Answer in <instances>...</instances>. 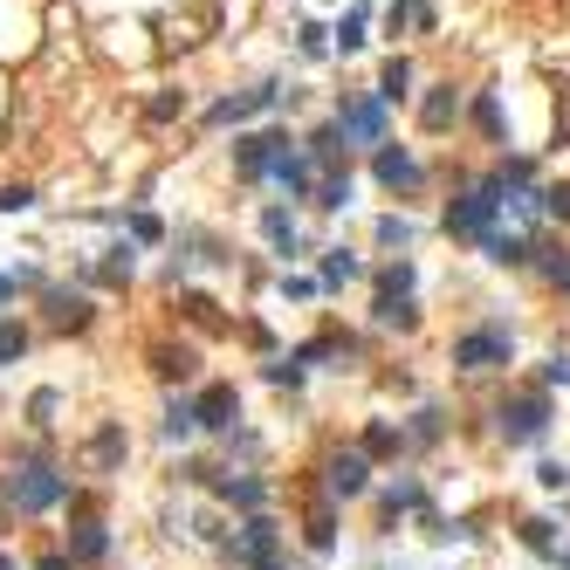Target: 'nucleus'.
<instances>
[{"label": "nucleus", "mask_w": 570, "mask_h": 570, "mask_svg": "<svg viewBox=\"0 0 570 570\" xmlns=\"http://www.w3.org/2000/svg\"><path fill=\"white\" fill-rule=\"evenodd\" d=\"M495 214H502V179H495V186L460 193V200L447 206V235H460V241H495V235H488Z\"/></svg>", "instance_id": "f257e3e1"}, {"label": "nucleus", "mask_w": 570, "mask_h": 570, "mask_svg": "<svg viewBox=\"0 0 570 570\" xmlns=\"http://www.w3.org/2000/svg\"><path fill=\"white\" fill-rule=\"evenodd\" d=\"M8 502H14V509H29V515L56 509V502H62V475L48 468V460H21V468L8 475Z\"/></svg>", "instance_id": "f03ea898"}, {"label": "nucleus", "mask_w": 570, "mask_h": 570, "mask_svg": "<svg viewBox=\"0 0 570 570\" xmlns=\"http://www.w3.org/2000/svg\"><path fill=\"white\" fill-rule=\"evenodd\" d=\"M454 365L460 372H495V365H509V330H468V337H454Z\"/></svg>", "instance_id": "7ed1b4c3"}, {"label": "nucleus", "mask_w": 570, "mask_h": 570, "mask_svg": "<svg viewBox=\"0 0 570 570\" xmlns=\"http://www.w3.org/2000/svg\"><path fill=\"white\" fill-rule=\"evenodd\" d=\"M543 426H550V399H543V392H523V399L502 406V440H515V447L543 440Z\"/></svg>", "instance_id": "20e7f679"}, {"label": "nucleus", "mask_w": 570, "mask_h": 570, "mask_svg": "<svg viewBox=\"0 0 570 570\" xmlns=\"http://www.w3.org/2000/svg\"><path fill=\"white\" fill-rule=\"evenodd\" d=\"M235 557H241L248 570H282V543H275V523H269V515H248V523H241Z\"/></svg>", "instance_id": "39448f33"}, {"label": "nucleus", "mask_w": 570, "mask_h": 570, "mask_svg": "<svg viewBox=\"0 0 570 570\" xmlns=\"http://www.w3.org/2000/svg\"><path fill=\"white\" fill-rule=\"evenodd\" d=\"M365 481H372L365 447H344V454L323 460V488H330V495H365Z\"/></svg>", "instance_id": "423d86ee"}, {"label": "nucleus", "mask_w": 570, "mask_h": 570, "mask_svg": "<svg viewBox=\"0 0 570 570\" xmlns=\"http://www.w3.org/2000/svg\"><path fill=\"white\" fill-rule=\"evenodd\" d=\"M337 132H344V138H357V145H385V103H378V96H357V103H344Z\"/></svg>", "instance_id": "0eeeda50"}, {"label": "nucleus", "mask_w": 570, "mask_h": 570, "mask_svg": "<svg viewBox=\"0 0 570 570\" xmlns=\"http://www.w3.org/2000/svg\"><path fill=\"white\" fill-rule=\"evenodd\" d=\"M193 426H235V385H206L200 406H193Z\"/></svg>", "instance_id": "6e6552de"}, {"label": "nucleus", "mask_w": 570, "mask_h": 570, "mask_svg": "<svg viewBox=\"0 0 570 570\" xmlns=\"http://www.w3.org/2000/svg\"><path fill=\"white\" fill-rule=\"evenodd\" d=\"M378 179H385L392 193H412V186H420V159L399 151V145H385V151H378Z\"/></svg>", "instance_id": "1a4fd4ad"}, {"label": "nucleus", "mask_w": 570, "mask_h": 570, "mask_svg": "<svg viewBox=\"0 0 570 570\" xmlns=\"http://www.w3.org/2000/svg\"><path fill=\"white\" fill-rule=\"evenodd\" d=\"M262 103H275V90H241V96H227V103H214L206 111V124H241V117H254Z\"/></svg>", "instance_id": "9d476101"}, {"label": "nucleus", "mask_w": 570, "mask_h": 570, "mask_svg": "<svg viewBox=\"0 0 570 570\" xmlns=\"http://www.w3.org/2000/svg\"><path fill=\"white\" fill-rule=\"evenodd\" d=\"M103 550H111V536H103L96 515H83V523H76V536H69V557H76V563H96Z\"/></svg>", "instance_id": "9b49d317"}, {"label": "nucleus", "mask_w": 570, "mask_h": 570, "mask_svg": "<svg viewBox=\"0 0 570 570\" xmlns=\"http://www.w3.org/2000/svg\"><path fill=\"white\" fill-rule=\"evenodd\" d=\"M454 111H460V96H454V83H440L426 103H420V124H426V132H447V124H454Z\"/></svg>", "instance_id": "f8f14e48"}, {"label": "nucleus", "mask_w": 570, "mask_h": 570, "mask_svg": "<svg viewBox=\"0 0 570 570\" xmlns=\"http://www.w3.org/2000/svg\"><path fill=\"white\" fill-rule=\"evenodd\" d=\"M48 323H56V330H83L90 323V303L83 296H48Z\"/></svg>", "instance_id": "ddd939ff"}, {"label": "nucleus", "mask_w": 570, "mask_h": 570, "mask_svg": "<svg viewBox=\"0 0 570 570\" xmlns=\"http://www.w3.org/2000/svg\"><path fill=\"white\" fill-rule=\"evenodd\" d=\"M124 460V426H96V440H90V468H117Z\"/></svg>", "instance_id": "4468645a"}, {"label": "nucleus", "mask_w": 570, "mask_h": 570, "mask_svg": "<svg viewBox=\"0 0 570 570\" xmlns=\"http://www.w3.org/2000/svg\"><path fill=\"white\" fill-rule=\"evenodd\" d=\"M151 365H159V378H193V351H172V344H151Z\"/></svg>", "instance_id": "2eb2a0df"}, {"label": "nucleus", "mask_w": 570, "mask_h": 570, "mask_svg": "<svg viewBox=\"0 0 570 570\" xmlns=\"http://www.w3.org/2000/svg\"><path fill=\"white\" fill-rule=\"evenodd\" d=\"M309 550H330V536H337V515H330V502H317V509H309Z\"/></svg>", "instance_id": "dca6fc26"}, {"label": "nucleus", "mask_w": 570, "mask_h": 570, "mask_svg": "<svg viewBox=\"0 0 570 570\" xmlns=\"http://www.w3.org/2000/svg\"><path fill=\"white\" fill-rule=\"evenodd\" d=\"M536 254H543V275H550L557 289H570V254L563 248H536Z\"/></svg>", "instance_id": "f3484780"}, {"label": "nucleus", "mask_w": 570, "mask_h": 570, "mask_svg": "<svg viewBox=\"0 0 570 570\" xmlns=\"http://www.w3.org/2000/svg\"><path fill=\"white\" fill-rule=\"evenodd\" d=\"M406 83H412V69H406V56H392L385 62V90L378 96H406Z\"/></svg>", "instance_id": "a211bd4d"}, {"label": "nucleus", "mask_w": 570, "mask_h": 570, "mask_svg": "<svg viewBox=\"0 0 570 570\" xmlns=\"http://www.w3.org/2000/svg\"><path fill=\"white\" fill-rule=\"evenodd\" d=\"M372 454H378V460L399 454V433H392V426H372V433H365V460H372Z\"/></svg>", "instance_id": "6ab92c4d"}, {"label": "nucleus", "mask_w": 570, "mask_h": 570, "mask_svg": "<svg viewBox=\"0 0 570 570\" xmlns=\"http://www.w3.org/2000/svg\"><path fill=\"white\" fill-rule=\"evenodd\" d=\"M21 351H29V330H21V323H0V365L21 357Z\"/></svg>", "instance_id": "aec40b11"}, {"label": "nucleus", "mask_w": 570, "mask_h": 570, "mask_svg": "<svg viewBox=\"0 0 570 570\" xmlns=\"http://www.w3.org/2000/svg\"><path fill=\"white\" fill-rule=\"evenodd\" d=\"M337 48H344V56H351V48H365V14H344V29H337Z\"/></svg>", "instance_id": "412c9836"}, {"label": "nucleus", "mask_w": 570, "mask_h": 570, "mask_svg": "<svg viewBox=\"0 0 570 570\" xmlns=\"http://www.w3.org/2000/svg\"><path fill=\"white\" fill-rule=\"evenodd\" d=\"M227 502H241V509H262V481H227Z\"/></svg>", "instance_id": "4be33fe9"}, {"label": "nucleus", "mask_w": 570, "mask_h": 570, "mask_svg": "<svg viewBox=\"0 0 570 570\" xmlns=\"http://www.w3.org/2000/svg\"><path fill=\"white\" fill-rule=\"evenodd\" d=\"M262 227H269V241H275V248H296V227H289V214H269Z\"/></svg>", "instance_id": "5701e85b"}, {"label": "nucleus", "mask_w": 570, "mask_h": 570, "mask_svg": "<svg viewBox=\"0 0 570 570\" xmlns=\"http://www.w3.org/2000/svg\"><path fill=\"white\" fill-rule=\"evenodd\" d=\"M523 543H529V550H543V557H550V550H557V536H550V523H523Z\"/></svg>", "instance_id": "b1692460"}, {"label": "nucleus", "mask_w": 570, "mask_h": 570, "mask_svg": "<svg viewBox=\"0 0 570 570\" xmlns=\"http://www.w3.org/2000/svg\"><path fill=\"white\" fill-rule=\"evenodd\" d=\"M475 117H481V132H488V138H502V111H495V96H481V103H475Z\"/></svg>", "instance_id": "393cba45"}, {"label": "nucleus", "mask_w": 570, "mask_h": 570, "mask_svg": "<svg viewBox=\"0 0 570 570\" xmlns=\"http://www.w3.org/2000/svg\"><path fill=\"white\" fill-rule=\"evenodd\" d=\"M21 206H35L29 186H0V214H21Z\"/></svg>", "instance_id": "a878e982"}, {"label": "nucleus", "mask_w": 570, "mask_h": 570, "mask_svg": "<svg viewBox=\"0 0 570 570\" xmlns=\"http://www.w3.org/2000/svg\"><path fill=\"white\" fill-rule=\"evenodd\" d=\"M351 275H357L351 254H330V262H323V282H351Z\"/></svg>", "instance_id": "bb28decb"}, {"label": "nucleus", "mask_w": 570, "mask_h": 570, "mask_svg": "<svg viewBox=\"0 0 570 570\" xmlns=\"http://www.w3.org/2000/svg\"><path fill=\"white\" fill-rule=\"evenodd\" d=\"M550 214H557V220H570V186H557V193H550Z\"/></svg>", "instance_id": "cd10ccee"}, {"label": "nucleus", "mask_w": 570, "mask_h": 570, "mask_svg": "<svg viewBox=\"0 0 570 570\" xmlns=\"http://www.w3.org/2000/svg\"><path fill=\"white\" fill-rule=\"evenodd\" d=\"M42 570H69V557H42Z\"/></svg>", "instance_id": "c85d7f7f"}, {"label": "nucleus", "mask_w": 570, "mask_h": 570, "mask_svg": "<svg viewBox=\"0 0 570 570\" xmlns=\"http://www.w3.org/2000/svg\"><path fill=\"white\" fill-rule=\"evenodd\" d=\"M0 296H14V282H8V275H0Z\"/></svg>", "instance_id": "c756f323"}, {"label": "nucleus", "mask_w": 570, "mask_h": 570, "mask_svg": "<svg viewBox=\"0 0 570 570\" xmlns=\"http://www.w3.org/2000/svg\"><path fill=\"white\" fill-rule=\"evenodd\" d=\"M0 570H14V563H8V557H0Z\"/></svg>", "instance_id": "7c9ffc66"}, {"label": "nucleus", "mask_w": 570, "mask_h": 570, "mask_svg": "<svg viewBox=\"0 0 570 570\" xmlns=\"http://www.w3.org/2000/svg\"><path fill=\"white\" fill-rule=\"evenodd\" d=\"M563 570H570V550H563Z\"/></svg>", "instance_id": "2f4dec72"}]
</instances>
